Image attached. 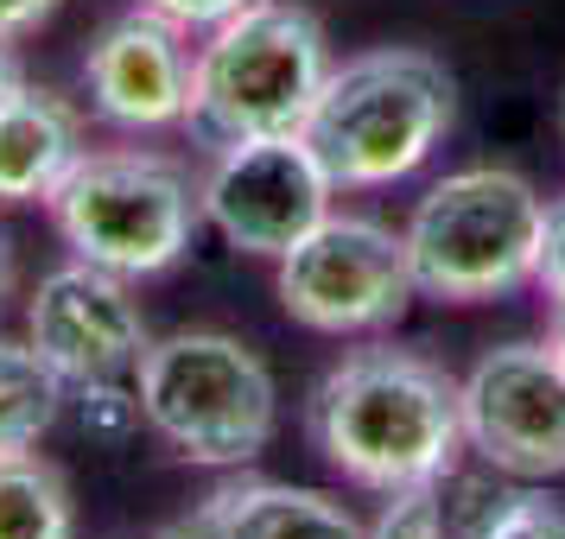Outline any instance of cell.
<instances>
[{
    "label": "cell",
    "instance_id": "cell-26",
    "mask_svg": "<svg viewBox=\"0 0 565 539\" xmlns=\"http://www.w3.org/2000/svg\"><path fill=\"white\" fill-rule=\"evenodd\" d=\"M559 140H565V96H559Z\"/></svg>",
    "mask_w": 565,
    "mask_h": 539
},
{
    "label": "cell",
    "instance_id": "cell-19",
    "mask_svg": "<svg viewBox=\"0 0 565 539\" xmlns=\"http://www.w3.org/2000/svg\"><path fill=\"white\" fill-rule=\"evenodd\" d=\"M534 285L546 299H565V191L546 197V223H540V273Z\"/></svg>",
    "mask_w": 565,
    "mask_h": 539
},
{
    "label": "cell",
    "instance_id": "cell-9",
    "mask_svg": "<svg viewBox=\"0 0 565 539\" xmlns=\"http://www.w3.org/2000/svg\"><path fill=\"white\" fill-rule=\"evenodd\" d=\"M463 451L514 483L565 476V362L546 343H495L458 381Z\"/></svg>",
    "mask_w": 565,
    "mask_h": 539
},
{
    "label": "cell",
    "instance_id": "cell-24",
    "mask_svg": "<svg viewBox=\"0 0 565 539\" xmlns=\"http://www.w3.org/2000/svg\"><path fill=\"white\" fill-rule=\"evenodd\" d=\"M546 349L565 362V299H553V324H546Z\"/></svg>",
    "mask_w": 565,
    "mask_h": 539
},
{
    "label": "cell",
    "instance_id": "cell-11",
    "mask_svg": "<svg viewBox=\"0 0 565 539\" xmlns=\"http://www.w3.org/2000/svg\"><path fill=\"white\" fill-rule=\"evenodd\" d=\"M191 64L198 52L184 45V26H172L153 7H134L96 32V45L83 57V89H89V108L121 133L184 128Z\"/></svg>",
    "mask_w": 565,
    "mask_h": 539
},
{
    "label": "cell",
    "instance_id": "cell-10",
    "mask_svg": "<svg viewBox=\"0 0 565 539\" xmlns=\"http://www.w3.org/2000/svg\"><path fill=\"white\" fill-rule=\"evenodd\" d=\"M26 343L71 387H96V381H128L153 336H147V311L134 299V280L71 255L32 285Z\"/></svg>",
    "mask_w": 565,
    "mask_h": 539
},
{
    "label": "cell",
    "instance_id": "cell-2",
    "mask_svg": "<svg viewBox=\"0 0 565 539\" xmlns=\"http://www.w3.org/2000/svg\"><path fill=\"white\" fill-rule=\"evenodd\" d=\"M458 121V77L426 45H375L331 64L306 115L311 153L337 191H382L413 179Z\"/></svg>",
    "mask_w": 565,
    "mask_h": 539
},
{
    "label": "cell",
    "instance_id": "cell-14",
    "mask_svg": "<svg viewBox=\"0 0 565 539\" xmlns=\"http://www.w3.org/2000/svg\"><path fill=\"white\" fill-rule=\"evenodd\" d=\"M71 381L32 349L26 336H0V457H26L64 412Z\"/></svg>",
    "mask_w": 565,
    "mask_h": 539
},
{
    "label": "cell",
    "instance_id": "cell-1",
    "mask_svg": "<svg viewBox=\"0 0 565 539\" xmlns=\"http://www.w3.org/2000/svg\"><path fill=\"white\" fill-rule=\"evenodd\" d=\"M311 444L343 483L375 495L438 483L463 451L458 381L419 349H350L311 394Z\"/></svg>",
    "mask_w": 565,
    "mask_h": 539
},
{
    "label": "cell",
    "instance_id": "cell-8",
    "mask_svg": "<svg viewBox=\"0 0 565 539\" xmlns=\"http://www.w3.org/2000/svg\"><path fill=\"white\" fill-rule=\"evenodd\" d=\"M337 179L324 159L311 153L306 133H260V140H235L216 153V165L198 184L204 223L235 255L280 260L306 241L324 216H331Z\"/></svg>",
    "mask_w": 565,
    "mask_h": 539
},
{
    "label": "cell",
    "instance_id": "cell-7",
    "mask_svg": "<svg viewBox=\"0 0 565 539\" xmlns=\"http://www.w3.org/2000/svg\"><path fill=\"white\" fill-rule=\"evenodd\" d=\"M274 267H280L286 317L318 336H382L419 299L407 267V235H394L375 216H337L331 209Z\"/></svg>",
    "mask_w": 565,
    "mask_h": 539
},
{
    "label": "cell",
    "instance_id": "cell-15",
    "mask_svg": "<svg viewBox=\"0 0 565 539\" xmlns=\"http://www.w3.org/2000/svg\"><path fill=\"white\" fill-rule=\"evenodd\" d=\"M0 539H77L71 483L39 451L0 457Z\"/></svg>",
    "mask_w": 565,
    "mask_h": 539
},
{
    "label": "cell",
    "instance_id": "cell-13",
    "mask_svg": "<svg viewBox=\"0 0 565 539\" xmlns=\"http://www.w3.org/2000/svg\"><path fill=\"white\" fill-rule=\"evenodd\" d=\"M210 502L223 514L230 539H369V527L324 488L235 476V483L210 488Z\"/></svg>",
    "mask_w": 565,
    "mask_h": 539
},
{
    "label": "cell",
    "instance_id": "cell-6",
    "mask_svg": "<svg viewBox=\"0 0 565 539\" xmlns=\"http://www.w3.org/2000/svg\"><path fill=\"white\" fill-rule=\"evenodd\" d=\"M45 209L71 255L121 280L172 273L191 255V235L204 216L191 172L172 153H147V147L83 153Z\"/></svg>",
    "mask_w": 565,
    "mask_h": 539
},
{
    "label": "cell",
    "instance_id": "cell-12",
    "mask_svg": "<svg viewBox=\"0 0 565 539\" xmlns=\"http://www.w3.org/2000/svg\"><path fill=\"white\" fill-rule=\"evenodd\" d=\"M89 153L83 147V115L57 89L26 83L13 103L0 108V204H52L71 165Z\"/></svg>",
    "mask_w": 565,
    "mask_h": 539
},
{
    "label": "cell",
    "instance_id": "cell-3",
    "mask_svg": "<svg viewBox=\"0 0 565 539\" xmlns=\"http://www.w3.org/2000/svg\"><path fill=\"white\" fill-rule=\"evenodd\" d=\"M324 77H331V39L318 13L299 0H248L198 45L184 128L210 153L260 133H306Z\"/></svg>",
    "mask_w": 565,
    "mask_h": 539
},
{
    "label": "cell",
    "instance_id": "cell-21",
    "mask_svg": "<svg viewBox=\"0 0 565 539\" xmlns=\"http://www.w3.org/2000/svg\"><path fill=\"white\" fill-rule=\"evenodd\" d=\"M153 539H230V527H223V514H216V502H198V508H184V514H172L166 527H159Z\"/></svg>",
    "mask_w": 565,
    "mask_h": 539
},
{
    "label": "cell",
    "instance_id": "cell-23",
    "mask_svg": "<svg viewBox=\"0 0 565 539\" xmlns=\"http://www.w3.org/2000/svg\"><path fill=\"white\" fill-rule=\"evenodd\" d=\"M20 89H26V71H20V57H13V45L0 39V108L13 103Z\"/></svg>",
    "mask_w": 565,
    "mask_h": 539
},
{
    "label": "cell",
    "instance_id": "cell-20",
    "mask_svg": "<svg viewBox=\"0 0 565 539\" xmlns=\"http://www.w3.org/2000/svg\"><path fill=\"white\" fill-rule=\"evenodd\" d=\"M140 7L166 13V20H172V26H184V32H216L223 20H235L248 0H140Z\"/></svg>",
    "mask_w": 565,
    "mask_h": 539
},
{
    "label": "cell",
    "instance_id": "cell-25",
    "mask_svg": "<svg viewBox=\"0 0 565 539\" xmlns=\"http://www.w3.org/2000/svg\"><path fill=\"white\" fill-rule=\"evenodd\" d=\"M7 285H13V241L0 229V299H7Z\"/></svg>",
    "mask_w": 565,
    "mask_h": 539
},
{
    "label": "cell",
    "instance_id": "cell-17",
    "mask_svg": "<svg viewBox=\"0 0 565 539\" xmlns=\"http://www.w3.org/2000/svg\"><path fill=\"white\" fill-rule=\"evenodd\" d=\"M470 539H565V502H553L546 488H489Z\"/></svg>",
    "mask_w": 565,
    "mask_h": 539
},
{
    "label": "cell",
    "instance_id": "cell-5",
    "mask_svg": "<svg viewBox=\"0 0 565 539\" xmlns=\"http://www.w3.org/2000/svg\"><path fill=\"white\" fill-rule=\"evenodd\" d=\"M540 223H546V197L509 165L445 172L401 229L419 299L438 305L514 299L540 273Z\"/></svg>",
    "mask_w": 565,
    "mask_h": 539
},
{
    "label": "cell",
    "instance_id": "cell-4",
    "mask_svg": "<svg viewBox=\"0 0 565 539\" xmlns=\"http://www.w3.org/2000/svg\"><path fill=\"white\" fill-rule=\"evenodd\" d=\"M134 400L159 444L198 470L255 463L280 425L274 368L230 331H172L147 343L134 368Z\"/></svg>",
    "mask_w": 565,
    "mask_h": 539
},
{
    "label": "cell",
    "instance_id": "cell-16",
    "mask_svg": "<svg viewBox=\"0 0 565 539\" xmlns=\"http://www.w3.org/2000/svg\"><path fill=\"white\" fill-rule=\"evenodd\" d=\"M483 502H489V488L463 483L458 470H451V476H438V483H419V488L387 495V508L375 514L369 539H470Z\"/></svg>",
    "mask_w": 565,
    "mask_h": 539
},
{
    "label": "cell",
    "instance_id": "cell-18",
    "mask_svg": "<svg viewBox=\"0 0 565 539\" xmlns=\"http://www.w3.org/2000/svg\"><path fill=\"white\" fill-rule=\"evenodd\" d=\"M77 394H83V432L121 438L140 419V400H128L121 381H96V387H77Z\"/></svg>",
    "mask_w": 565,
    "mask_h": 539
},
{
    "label": "cell",
    "instance_id": "cell-22",
    "mask_svg": "<svg viewBox=\"0 0 565 539\" xmlns=\"http://www.w3.org/2000/svg\"><path fill=\"white\" fill-rule=\"evenodd\" d=\"M57 7H64V0H0V39H7V45H13V39H32Z\"/></svg>",
    "mask_w": 565,
    "mask_h": 539
}]
</instances>
